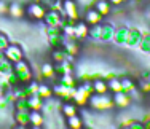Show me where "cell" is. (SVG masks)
Here are the masks:
<instances>
[{
  "label": "cell",
  "instance_id": "cell-17",
  "mask_svg": "<svg viewBox=\"0 0 150 129\" xmlns=\"http://www.w3.org/2000/svg\"><path fill=\"white\" fill-rule=\"evenodd\" d=\"M8 8H10V6L6 5L5 2H2V0H0V14H3V13H8Z\"/></svg>",
  "mask_w": 150,
  "mask_h": 129
},
{
  "label": "cell",
  "instance_id": "cell-14",
  "mask_svg": "<svg viewBox=\"0 0 150 129\" xmlns=\"http://www.w3.org/2000/svg\"><path fill=\"white\" fill-rule=\"evenodd\" d=\"M93 88L96 89V92H101V94H104L107 89H109V86H107V85L104 83V81H96Z\"/></svg>",
  "mask_w": 150,
  "mask_h": 129
},
{
  "label": "cell",
  "instance_id": "cell-10",
  "mask_svg": "<svg viewBox=\"0 0 150 129\" xmlns=\"http://www.w3.org/2000/svg\"><path fill=\"white\" fill-rule=\"evenodd\" d=\"M88 34V27H86V24L85 23H80V24H77V26H75V35H77V37H85V35Z\"/></svg>",
  "mask_w": 150,
  "mask_h": 129
},
{
  "label": "cell",
  "instance_id": "cell-13",
  "mask_svg": "<svg viewBox=\"0 0 150 129\" xmlns=\"http://www.w3.org/2000/svg\"><path fill=\"white\" fill-rule=\"evenodd\" d=\"M121 88H123V91H126V92H131L133 89H136V86L133 85V81H131V80H128V78H125V80L121 81Z\"/></svg>",
  "mask_w": 150,
  "mask_h": 129
},
{
  "label": "cell",
  "instance_id": "cell-4",
  "mask_svg": "<svg viewBox=\"0 0 150 129\" xmlns=\"http://www.w3.org/2000/svg\"><path fill=\"white\" fill-rule=\"evenodd\" d=\"M6 56L11 57L15 62H19L21 57H23V53H21V49L18 48V46H6Z\"/></svg>",
  "mask_w": 150,
  "mask_h": 129
},
{
  "label": "cell",
  "instance_id": "cell-19",
  "mask_svg": "<svg viewBox=\"0 0 150 129\" xmlns=\"http://www.w3.org/2000/svg\"><path fill=\"white\" fill-rule=\"evenodd\" d=\"M110 2H113V3H115V5H118V3H121V2H123V0H110Z\"/></svg>",
  "mask_w": 150,
  "mask_h": 129
},
{
  "label": "cell",
  "instance_id": "cell-15",
  "mask_svg": "<svg viewBox=\"0 0 150 129\" xmlns=\"http://www.w3.org/2000/svg\"><path fill=\"white\" fill-rule=\"evenodd\" d=\"M109 88H110V89H113L115 92H120V91H123V88H121V81H117V80H112V81H110Z\"/></svg>",
  "mask_w": 150,
  "mask_h": 129
},
{
  "label": "cell",
  "instance_id": "cell-16",
  "mask_svg": "<svg viewBox=\"0 0 150 129\" xmlns=\"http://www.w3.org/2000/svg\"><path fill=\"white\" fill-rule=\"evenodd\" d=\"M42 70H43V75H45V77H53V73H54V69H53L51 66H48V64H45Z\"/></svg>",
  "mask_w": 150,
  "mask_h": 129
},
{
  "label": "cell",
  "instance_id": "cell-8",
  "mask_svg": "<svg viewBox=\"0 0 150 129\" xmlns=\"http://www.w3.org/2000/svg\"><path fill=\"white\" fill-rule=\"evenodd\" d=\"M96 10H98L101 14H109V13H110L109 3H107L105 0H99V2L96 3Z\"/></svg>",
  "mask_w": 150,
  "mask_h": 129
},
{
  "label": "cell",
  "instance_id": "cell-12",
  "mask_svg": "<svg viewBox=\"0 0 150 129\" xmlns=\"http://www.w3.org/2000/svg\"><path fill=\"white\" fill-rule=\"evenodd\" d=\"M62 113L67 115V116H74V115H77V107L74 104H67V105L62 107Z\"/></svg>",
  "mask_w": 150,
  "mask_h": 129
},
{
  "label": "cell",
  "instance_id": "cell-11",
  "mask_svg": "<svg viewBox=\"0 0 150 129\" xmlns=\"http://www.w3.org/2000/svg\"><path fill=\"white\" fill-rule=\"evenodd\" d=\"M83 121L80 120V118L77 116V115H74V116H69V128H72V129H80L81 126H83Z\"/></svg>",
  "mask_w": 150,
  "mask_h": 129
},
{
  "label": "cell",
  "instance_id": "cell-20",
  "mask_svg": "<svg viewBox=\"0 0 150 129\" xmlns=\"http://www.w3.org/2000/svg\"><path fill=\"white\" fill-rule=\"evenodd\" d=\"M149 83H150V78H149Z\"/></svg>",
  "mask_w": 150,
  "mask_h": 129
},
{
  "label": "cell",
  "instance_id": "cell-2",
  "mask_svg": "<svg viewBox=\"0 0 150 129\" xmlns=\"http://www.w3.org/2000/svg\"><path fill=\"white\" fill-rule=\"evenodd\" d=\"M102 21V14L98 11V10H90L86 13V23L91 24V26H98Z\"/></svg>",
  "mask_w": 150,
  "mask_h": 129
},
{
  "label": "cell",
  "instance_id": "cell-9",
  "mask_svg": "<svg viewBox=\"0 0 150 129\" xmlns=\"http://www.w3.org/2000/svg\"><path fill=\"white\" fill-rule=\"evenodd\" d=\"M29 121L34 126H42V123H43V118H42V115L40 113H37V112H32L29 115Z\"/></svg>",
  "mask_w": 150,
  "mask_h": 129
},
{
  "label": "cell",
  "instance_id": "cell-3",
  "mask_svg": "<svg viewBox=\"0 0 150 129\" xmlns=\"http://www.w3.org/2000/svg\"><path fill=\"white\" fill-rule=\"evenodd\" d=\"M27 13L30 14L32 18H43L45 16V11H43V6L40 5V3H32V5L27 8Z\"/></svg>",
  "mask_w": 150,
  "mask_h": 129
},
{
  "label": "cell",
  "instance_id": "cell-6",
  "mask_svg": "<svg viewBox=\"0 0 150 129\" xmlns=\"http://www.w3.org/2000/svg\"><path fill=\"white\" fill-rule=\"evenodd\" d=\"M64 6H66V11H67V14H69V18H77V6H75V3L72 2V0H66L64 2Z\"/></svg>",
  "mask_w": 150,
  "mask_h": 129
},
{
  "label": "cell",
  "instance_id": "cell-7",
  "mask_svg": "<svg viewBox=\"0 0 150 129\" xmlns=\"http://www.w3.org/2000/svg\"><path fill=\"white\" fill-rule=\"evenodd\" d=\"M8 13L11 14L13 18H21V16L24 14V10L21 8V6L18 5V3H13V5L8 8Z\"/></svg>",
  "mask_w": 150,
  "mask_h": 129
},
{
  "label": "cell",
  "instance_id": "cell-1",
  "mask_svg": "<svg viewBox=\"0 0 150 129\" xmlns=\"http://www.w3.org/2000/svg\"><path fill=\"white\" fill-rule=\"evenodd\" d=\"M91 105L94 107V109H99V110H104V109H109V107L113 105L112 100H109L105 97V96H102V97H93L91 99Z\"/></svg>",
  "mask_w": 150,
  "mask_h": 129
},
{
  "label": "cell",
  "instance_id": "cell-5",
  "mask_svg": "<svg viewBox=\"0 0 150 129\" xmlns=\"http://www.w3.org/2000/svg\"><path fill=\"white\" fill-rule=\"evenodd\" d=\"M113 102H115L118 107H126L128 104H129V97H128V92H126V96L121 94V91H120V92H117V96H115V99H113Z\"/></svg>",
  "mask_w": 150,
  "mask_h": 129
},
{
  "label": "cell",
  "instance_id": "cell-18",
  "mask_svg": "<svg viewBox=\"0 0 150 129\" xmlns=\"http://www.w3.org/2000/svg\"><path fill=\"white\" fill-rule=\"evenodd\" d=\"M6 46H8V45H6V38L3 37L2 34H0V49H2V48H6Z\"/></svg>",
  "mask_w": 150,
  "mask_h": 129
}]
</instances>
